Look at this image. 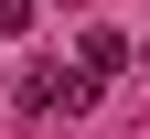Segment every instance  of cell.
<instances>
[{
  "instance_id": "6da1fadb",
  "label": "cell",
  "mask_w": 150,
  "mask_h": 139,
  "mask_svg": "<svg viewBox=\"0 0 150 139\" xmlns=\"http://www.w3.org/2000/svg\"><path fill=\"white\" fill-rule=\"evenodd\" d=\"M22 107H32V118H75V107H97V75H32Z\"/></svg>"
}]
</instances>
